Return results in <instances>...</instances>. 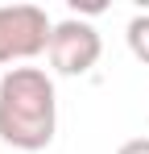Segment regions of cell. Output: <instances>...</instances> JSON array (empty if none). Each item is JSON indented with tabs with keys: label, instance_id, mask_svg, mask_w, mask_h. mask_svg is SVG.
<instances>
[{
	"label": "cell",
	"instance_id": "1",
	"mask_svg": "<svg viewBox=\"0 0 149 154\" xmlns=\"http://www.w3.org/2000/svg\"><path fill=\"white\" fill-rule=\"evenodd\" d=\"M58 96L42 67H8L0 79V142L21 154H37L54 142Z\"/></svg>",
	"mask_w": 149,
	"mask_h": 154
},
{
	"label": "cell",
	"instance_id": "2",
	"mask_svg": "<svg viewBox=\"0 0 149 154\" xmlns=\"http://www.w3.org/2000/svg\"><path fill=\"white\" fill-rule=\"evenodd\" d=\"M54 21L37 4H0V63H29L50 50Z\"/></svg>",
	"mask_w": 149,
	"mask_h": 154
},
{
	"label": "cell",
	"instance_id": "3",
	"mask_svg": "<svg viewBox=\"0 0 149 154\" xmlns=\"http://www.w3.org/2000/svg\"><path fill=\"white\" fill-rule=\"evenodd\" d=\"M50 67L58 75H87L104 54V42H99V29L91 21H79V17H66L54 25V38H50Z\"/></svg>",
	"mask_w": 149,
	"mask_h": 154
},
{
	"label": "cell",
	"instance_id": "4",
	"mask_svg": "<svg viewBox=\"0 0 149 154\" xmlns=\"http://www.w3.org/2000/svg\"><path fill=\"white\" fill-rule=\"evenodd\" d=\"M128 50H133V58L137 63H145L149 67V13H137L133 21H128Z\"/></svg>",
	"mask_w": 149,
	"mask_h": 154
},
{
	"label": "cell",
	"instance_id": "5",
	"mask_svg": "<svg viewBox=\"0 0 149 154\" xmlns=\"http://www.w3.org/2000/svg\"><path fill=\"white\" fill-rule=\"evenodd\" d=\"M116 154H149V137H128Z\"/></svg>",
	"mask_w": 149,
	"mask_h": 154
}]
</instances>
